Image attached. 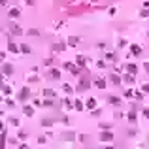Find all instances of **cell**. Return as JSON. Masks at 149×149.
Wrapping results in <instances>:
<instances>
[{
    "instance_id": "23",
    "label": "cell",
    "mask_w": 149,
    "mask_h": 149,
    "mask_svg": "<svg viewBox=\"0 0 149 149\" xmlns=\"http://www.w3.org/2000/svg\"><path fill=\"white\" fill-rule=\"evenodd\" d=\"M85 106H87L89 109H96V98H87Z\"/></svg>"
},
{
    "instance_id": "33",
    "label": "cell",
    "mask_w": 149,
    "mask_h": 149,
    "mask_svg": "<svg viewBox=\"0 0 149 149\" xmlns=\"http://www.w3.org/2000/svg\"><path fill=\"white\" fill-rule=\"evenodd\" d=\"M134 98H136V102H142V100H144V93H142V91H136Z\"/></svg>"
},
{
    "instance_id": "38",
    "label": "cell",
    "mask_w": 149,
    "mask_h": 149,
    "mask_svg": "<svg viewBox=\"0 0 149 149\" xmlns=\"http://www.w3.org/2000/svg\"><path fill=\"white\" fill-rule=\"evenodd\" d=\"M100 128H102V130H109L111 125H109V123H100Z\"/></svg>"
},
{
    "instance_id": "16",
    "label": "cell",
    "mask_w": 149,
    "mask_h": 149,
    "mask_svg": "<svg viewBox=\"0 0 149 149\" xmlns=\"http://www.w3.org/2000/svg\"><path fill=\"white\" fill-rule=\"evenodd\" d=\"M127 119H128V123H132V125H134V123L138 121V115H136V111H134V109H130V111L127 113Z\"/></svg>"
},
{
    "instance_id": "5",
    "label": "cell",
    "mask_w": 149,
    "mask_h": 149,
    "mask_svg": "<svg viewBox=\"0 0 149 149\" xmlns=\"http://www.w3.org/2000/svg\"><path fill=\"white\" fill-rule=\"evenodd\" d=\"M109 81H111L115 87H121V83H123V77L119 76L117 72H111V74H109Z\"/></svg>"
},
{
    "instance_id": "7",
    "label": "cell",
    "mask_w": 149,
    "mask_h": 149,
    "mask_svg": "<svg viewBox=\"0 0 149 149\" xmlns=\"http://www.w3.org/2000/svg\"><path fill=\"white\" fill-rule=\"evenodd\" d=\"M9 32L15 34V36H21V34H23V28H21V25H17V23H9Z\"/></svg>"
},
{
    "instance_id": "42",
    "label": "cell",
    "mask_w": 149,
    "mask_h": 149,
    "mask_svg": "<svg viewBox=\"0 0 149 149\" xmlns=\"http://www.w3.org/2000/svg\"><path fill=\"white\" fill-rule=\"evenodd\" d=\"M100 113H102V109H98V108H96V109H93V113H91V115H93V117H98Z\"/></svg>"
},
{
    "instance_id": "11",
    "label": "cell",
    "mask_w": 149,
    "mask_h": 149,
    "mask_svg": "<svg viewBox=\"0 0 149 149\" xmlns=\"http://www.w3.org/2000/svg\"><path fill=\"white\" fill-rule=\"evenodd\" d=\"M79 42H81V38H79V36H68V38H66V44L72 45V47L79 45Z\"/></svg>"
},
{
    "instance_id": "22",
    "label": "cell",
    "mask_w": 149,
    "mask_h": 149,
    "mask_svg": "<svg viewBox=\"0 0 149 149\" xmlns=\"http://www.w3.org/2000/svg\"><path fill=\"white\" fill-rule=\"evenodd\" d=\"M95 85L98 87V89H106V79H104V77H96V79H95Z\"/></svg>"
},
{
    "instance_id": "35",
    "label": "cell",
    "mask_w": 149,
    "mask_h": 149,
    "mask_svg": "<svg viewBox=\"0 0 149 149\" xmlns=\"http://www.w3.org/2000/svg\"><path fill=\"white\" fill-rule=\"evenodd\" d=\"M17 138H19V140H27V132H25V130H19L17 132Z\"/></svg>"
},
{
    "instance_id": "9",
    "label": "cell",
    "mask_w": 149,
    "mask_h": 149,
    "mask_svg": "<svg viewBox=\"0 0 149 149\" xmlns=\"http://www.w3.org/2000/svg\"><path fill=\"white\" fill-rule=\"evenodd\" d=\"M108 102H109V106H115V108H119V106L123 104V100L119 98V96H115V95H109L108 96Z\"/></svg>"
},
{
    "instance_id": "4",
    "label": "cell",
    "mask_w": 149,
    "mask_h": 149,
    "mask_svg": "<svg viewBox=\"0 0 149 149\" xmlns=\"http://www.w3.org/2000/svg\"><path fill=\"white\" fill-rule=\"evenodd\" d=\"M28 96H30V89H28V87H21V91H19V95H17L19 102H25Z\"/></svg>"
},
{
    "instance_id": "50",
    "label": "cell",
    "mask_w": 149,
    "mask_h": 149,
    "mask_svg": "<svg viewBox=\"0 0 149 149\" xmlns=\"http://www.w3.org/2000/svg\"><path fill=\"white\" fill-rule=\"evenodd\" d=\"M0 4H2V6H6V4H8V0H0Z\"/></svg>"
},
{
    "instance_id": "8",
    "label": "cell",
    "mask_w": 149,
    "mask_h": 149,
    "mask_svg": "<svg viewBox=\"0 0 149 149\" xmlns=\"http://www.w3.org/2000/svg\"><path fill=\"white\" fill-rule=\"evenodd\" d=\"M23 113H25L27 117H34V115H36V109L32 108L30 104H23Z\"/></svg>"
},
{
    "instance_id": "21",
    "label": "cell",
    "mask_w": 149,
    "mask_h": 149,
    "mask_svg": "<svg viewBox=\"0 0 149 149\" xmlns=\"http://www.w3.org/2000/svg\"><path fill=\"white\" fill-rule=\"evenodd\" d=\"M8 49H9V53H19L21 47H19L17 44H13V42H9V44H8Z\"/></svg>"
},
{
    "instance_id": "15",
    "label": "cell",
    "mask_w": 149,
    "mask_h": 149,
    "mask_svg": "<svg viewBox=\"0 0 149 149\" xmlns=\"http://www.w3.org/2000/svg\"><path fill=\"white\" fill-rule=\"evenodd\" d=\"M66 42H59V44H53V45H51V49H53V51H64V49H66Z\"/></svg>"
},
{
    "instance_id": "39",
    "label": "cell",
    "mask_w": 149,
    "mask_h": 149,
    "mask_svg": "<svg viewBox=\"0 0 149 149\" xmlns=\"http://www.w3.org/2000/svg\"><path fill=\"white\" fill-rule=\"evenodd\" d=\"M6 106H8V108H15V102L11 98H6Z\"/></svg>"
},
{
    "instance_id": "14",
    "label": "cell",
    "mask_w": 149,
    "mask_h": 149,
    "mask_svg": "<svg viewBox=\"0 0 149 149\" xmlns=\"http://www.w3.org/2000/svg\"><path fill=\"white\" fill-rule=\"evenodd\" d=\"M125 70H127V74H132V76H136V74H138V66H136V64H132V62H128L127 66H125Z\"/></svg>"
},
{
    "instance_id": "29",
    "label": "cell",
    "mask_w": 149,
    "mask_h": 149,
    "mask_svg": "<svg viewBox=\"0 0 149 149\" xmlns=\"http://www.w3.org/2000/svg\"><path fill=\"white\" fill-rule=\"evenodd\" d=\"M62 91L66 93V95H72V93H74L76 89H72V85H68V83H64V85H62Z\"/></svg>"
},
{
    "instance_id": "40",
    "label": "cell",
    "mask_w": 149,
    "mask_h": 149,
    "mask_svg": "<svg viewBox=\"0 0 149 149\" xmlns=\"http://www.w3.org/2000/svg\"><path fill=\"white\" fill-rule=\"evenodd\" d=\"M117 45H119V47H125V45H127V40H125V38H119Z\"/></svg>"
},
{
    "instance_id": "36",
    "label": "cell",
    "mask_w": 149,
    "mask_h": 149,
    "mask_svg": "<svg viewBox=\"0 0 149 149\" xmlns=\"http://www.w3.org/2000/svg\"><path fill=\"white\" fill-rule=\"evenodd\" d=\"M51 106H53V100H51V98H45L44 100V108H51Z\"/></svg>"
},
{
    "instance_id": "48",
    "label": "cell",
    "mask_w": 149,
    "mask_h": 149,
    "mask_svg": "<svg viewBox=\"0 0 149 149\" xmlns=\"http://www.w3.org/2000/svg\"><path fill=\"white\" fill-rule=\"evenodd\" d=\"M17 149H28V145H27V144H21V145H19Z\"/></svg>"
},
{
    "instance_id": "3",
    "label": "cell",
    "mask_w": 149,
    "mask_h": 149,
    "mask_svg": "<svg viewBox=\"0 0 149 149\" xmlns=\"http://www.w3.org/2000/svg\"><path fill=\"white\" fill-rule=\"evenodd\" d=\"M64 70H70L72 76H79V72H81L79 66H77V64H72V62H64Z\"/></svg>"
},
{
    "instance_id": "13",
    "label": "cell",
    "mask_w": 149,
    "mask_h": 149,
    "mask_svg": "<svg viewBox=\"0 0 149 149\" xmlns=\"http://www.w3.org/2000/svg\"><path fill=\"white\" fill-rule=\"evenodd\" d=\"M2 74H4V76H11V74H13V66L9 62H4L2 64Z\"/></svg>"
},
{
    "instance_id": "2",
    "label": "cell",
    "mask_w": 149,
    "mask_h": 149,
    "mask_svg": "<svg viewBox=\"0 0 149 149\" xmlns=\"http://www.w3.org/2000/svg\"><path fill=\"white\" fill-rule=\"evenodd\" d=\"M98 140L102 142V144H111L113 142V132L111 130H102L98 134Z\"/></svg>"
},
{
    "instance_id": "27",
    "label": "cell",
    "mask_w": 149,
    "mask_h": 149,
    "mask_svg": "<svg viewBox=\"0 0 149 149\" xmlns=\"http://www.w3.org/2000/svg\"><path fill=\"white\" fill-rule=\"evenodd\" d=\"M62 106L66 109H74V100H70V98H64L62 100Z\"/></svg>"
},
{
    "instance_id": "1",
    "label": "cell",
    "mask_w": 149,
    "mask_h": 149,
    "mask_svg": "<svg viewBox=\"0 0 149 149\" xmlns=\"http://www.w3.org/2000/svg\"><path fill=\"white\" fill-rule=\"evenodd\" d=\"M89 85H91V81H89V77L87 76H83V77H79V81H77V87H76V93H85L87 89H89Z\"/></svg>"
},
{
    "instance_id": "24",
    "label": "cell",
    "mask_w": 149,
    "mask_h": 149,
    "mask_svg": "<svg viewBox=\"0 0 149 149\" xmlns=\"http://www.w3.org/2000/svg\"><path fill=\"white\" fill-rule=\"evenodd\" d=\"M76 64L79 68H85V57H83V55H77L76 57Z\"/></svg>"
},
{
    "instance_id": "18",
    "label": "cell",
    "mask_w": 149,
    "mask_h": 149,
    "mask_svg": "<svg viewBox=\"0 0 149 149\" xmlns=\"http://www.w3.org/2000/svg\"><path fill=\"white\" fill-rule=\"evenodd\" d=\"M62 140L72 142V140H76V134H74V132H70V130H66V132H62Z\"/></svg>"
},
{
    "instance_id": "45",
    "label": "cell",
    "mask_w": 149,
    "mask_h": 149,
    "mask_svg": "<svg viewBox=\"0 0 149 149\" xmlns=\"http://www.w3.org/2000/svg\"><path fill=\"white\" fill-rule=\"evenodd\" d=\"M44 64H45V66H51V64H53V57H51V59H45Z\"/></svg>"
},
{
    "instance_id": "32",
    "label": "cell",
    "mask_w": 149,
    "mask_h": 149,
    "mask_svg": "<svg viewBox=\"0 0 149 149\" xmlns=\"http://www.w3.org/2000/svg\"><path fill=\"white\" fill-rule=\"evenodd\" d=\"M28 36H40V32H38V28H28L27 30Z\"/></svg>"
},
{
    "instance_id": "10",
    "label": "cell",
    "mask_w": 149,
    "mask_h": 149,
    "mask_svg": "<svg viewBox=\"0 0 149 149\" xmlns=\"http://www.w3.org/2000/svg\"><path fill=\"white\" fill-rule=\"evenodd\" d=\"M40 125H42V127H45V128H47V127H53V125H55V119L53 117H42L40 119Z\"/></svg>"
},
{
    "instance_id": "34",
    "label": "cell",
    "mask_w": 149,
    "mask_h": 149,
    "mask_svg": "<svg viewBox=\"0 0 149 149\" xmlns=\"http://www.w3.org/2000/svg\"><path fill=\"white\" fill-rule=\"evenodd\" d=\"M140 17H149V8H142L140 9Z\"/></svg>"
},
{
    "instance_id": "17",
    "label": "cell",
    "mask_w": 149,
    "mask_h": 149,
    "mask_svg": "<svg viewBox=\"0 0 149 149\" xmlns=\"http://www.w3.org/2000/svg\"><path fill=\"white\" fill-rule=\"evenodd\" d=\"M123 83L132 85V83H134V76H132V74H123Z\"/></svg>"
},
{
    "instance_id": "30",
    "label": "cell",
    "mask_w": 149,
    "mask_h": 149,
    "mask_svg": "<svg viewBox=\"0 0 149 149\" xmlns=\"http://www.w3.org/2000/svg\"><path fill=\"white\" fill-rule=\"evenodd\" d=\"M134 95H136V91H132L130 87H128V89H125V96H127V98H132Z\"/></svg>"
},
{
    "instance_id": "6",
    "label": "cell",
    "mask_w": 149,
    "mask_h": 149,
    "mask_svg": "<svg viewBox=\"0 0 149 149\" xmlns=\"http://www.w3.org/2000/svg\"><path fill=\"white\" fill-rule=\"evenodd\" d=\"M128 49H130L132 57H140V55H142V45H138V44H130V45H128Z\"/></svg>"
},
{
    "instance_id": "46",
    "label": "cell",
    "mask_w": 149,
    "mask_h": 149,
    "mask_svg": "<svg viewBox=\"0 0 149 149\" xmlns=\"http://www.w3.org/2000/svg\"><path fill=\"white\" fill-rule=\"evenodd\" d=\"M128 132V136H130V138H134V136H136V132H138V130H134V128H130V130H127Z\"/></svg>"
},
{
    "instance_id": "25",
    "label": "cell",
    "mask_w": 149,
    "mask_h": 149,
    "mask_svg": "<svg viewBox=\"0 0 149 149\" xmlns=\"http://www.w3.org/2000/svg\"><path fill=\"white\" fill-rule=\"evenodd\" d=\"M44 96H45V98H51V100H53V98H55V91L45 87V89H44Z\"/></svg>"
},
{
    "instance_id": "31",
    "label": "cell",
    "mask_w": 149,
    "mask_h": 149,
    "mask_svg": "<svg viewBox=\"0 0 149 149\" xmlns=\"http://www.w3.org/2000/svg\"><path fill=\"white\" fill-rule=\"evenodd\" d=\"M2 95H4V96L11 95V89H9V85H2Z\"/></svg>"
},
{
    "instance_id": "28",
    "label": "cell",
    "mask_w": 149,
    "mask_h": 149,
    "mask_svg": "<svg viewBox=\"0 0 149 149\" xmlns=\"http://www.w3.org/2000/svg\"><path fill=\"white\" fill-rule=\"evenodd\" d=\"M83 108H85V104H83L81 100H74V109H77V111H81Z\"/></svg>"
},
{
    "instance_id": "51",
    "label": "cell",
    "mask_w": 149,
    "mask_h": 149,
    "mask_svg": "<svg viewBox=\"0 0 149 149\" xmlns=\"http://www.w3.org/2000/svg\"><path fill=\"white\" fill-rule=\"evenodd\" d=\"M106 149H115V147H111V145H109V147H106Z\"/></svg>"
},
{
    "instance_id": "20",
    "label": "cell",
    "mask_w": 149,
    "mask_h": 149,
    "mask_svg": "<svg viewBox=\"0 0 149 149\" xmlns=\"http://www.w3.org/2000/svg\"><path fill=\"white\" fill-rule=\"evenodd\" d=\"M49 77H51V79H60V70L51 68V70H49Z\"/></svg>"
},
{
    "instance_id": "43",
    "label": "cell",
    "mask_w": 149,
    "mask_h": 149,
    "mask_svg": "<svg viewBox=\"0 0 149 149\" xmlns=\"http://www.w3.org/2000/svg\"><path fill=\"white\" fill-rule=\"evenodd\" d=\"M142 93H147V95H149V83H145V85H142Z\"/></svg>"
},
{
    "instance_id": "41",
    "label": "cell",
    "mask_w": 149,
    "mask_h": 149,
    "mask_svg": "<svg viewBox=\"0 0 149 149\" xmlns=\"http://www.w3.org/2000/svg\"><path fill=\"white\" fill-rule=\"evenodd\" d=\"M142 115H144L145 119H149V108H144V109H142Z\"/></svg>"
},
{
    "instance_id": "49",
    "label": "cell",
    "mask_w": 149,
    "mask_h": 149,
    "mask_svg": "<svg viewBox=\"0 0 149 149\" xmlns=\"http://www.w3.org/2000/svg\"><path fill=\"white\" fill-rule=\"evenodd\" d=\"M25 2H27L28 6H34V4H36V2H34V0H25Z\"/></svg>"
},
{
    "instance_id": "37",
    "label": "cell",
    "mask_w": 149,
    "mask_h": 149,
    "mask_svg": "<svg viewBox=\"0 0 149 149\" xmlns=\"http://www.w3.org/2000/svg\"><path fill=\"white\" fill-rule=\"evenodd\" d=\"M9 125H13V127H19V119H17V117H9Z\"/></svg>"
},
{
    "instance_id": "19",
    "label": "cell",
    "mask_w": 149,
    "mask_h": 149,
    "mask_svg": "<svg viewBox=\"0 0 149 149\" xmlns=\"http://www.w3.org/2000/svg\"><path fill=\"white\" fill-rule=\"evenodd\" d=\"M8 15H9L11 19H17L19 15H21V9H19V8H11V9L8 11Z\"/></svg>"
},
{
    "instance_id": "47",
    "label": "cell",
    "mask_w": 149,
    "mask_h": 149,
    "mask_svg": "<svg viewBox=\"0 0 149 149\" xmlns=\"http://www.w3.org/2000/svg\"><path fill=\"white\" fill-rule=\"evenodd\" d=\"M144 70L149 74V60H145V62H144Z\"/></svg>"
},
{
    "instance_id": "44",
    "label": "cell",
    "mask_w": 149,
    "mask_h": 149,
    "mask_svg": "<svg viewBox=\"0 0 149 149\" xmlns=\"http://www.w3.org/2000/svg\"><path fill=\"white\" fill-rule=\"evenodd\" d=\"M96 47H98V49H106V42H98Z\"/></svg>"
},
{
    "instance_id": "26",
    "label": "cell",
    "mask_w": 149,
    "mask_h": 149,
    "mask_svg": "<svg viewBox=\"0 0 149 149\" xmlns=\"http://www.w3.org/2000/svg\"><path fill=\"white\" fill-rule=\"evenodd\" d=\"M21 53H25V55H30L32 53V47L28 44H21Z\"/></svg>"
},
{
    "instance_id": "12",
    "label": "cell",
    "mask_w": 149,
    "mask_h": 149,
    "mask_svg": "<svg viewBox=\"0 0 149 149\" xmlns=\"http://www.w3.org/2000/svg\"><path fill=\"white\" fill-rule=\"evenodd\" d=\"M104 59L108 62H117V53L115 51H108V53H104Z\"/></svg>"
},
{
    "instance_id": "52",
    "label": "cell",
    "mask_w": 149,
    "mask_h": 149,
    "mask_svg": "<svg viewBox=\"0 0 149 149\" xmlns=\"http://www.w3.org/2000/svg\"><path fill=\"white\" fill-rule=\"evenodd\" d=\"M147 36H149V32H147Z\"/></svg>"
}]
</instances>
